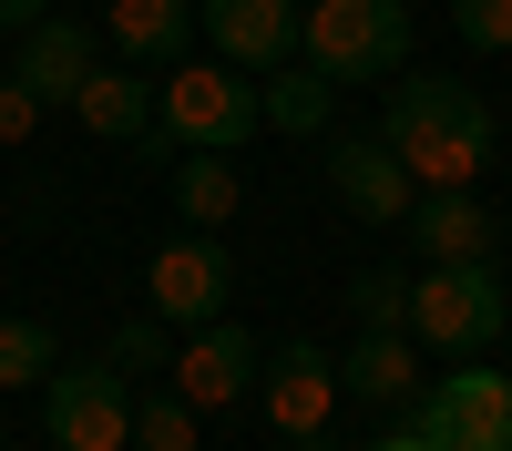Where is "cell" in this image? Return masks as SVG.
I'll return each instance as SVG.
<instances>
[{
	"instance_id": "obj_1",
	"label": "cell",
	"mask_w": 512,
	"mask_h": 451,
	"mask_svg": "<svg viewBox=\"0 0 512 451\" xmlns=\"http://www.w3.org/2000/svg\"><path fill=\"white\" fill-rule=\"evenodd\" d=\"M379 144L410 164V185H482V175H492V144H502V123H492V103L472 93V82H451V72H410V82L390 72Z\"/></svg>"
},
{
	"instance_id": "obj_2",
	"label": "cell",
	"mask_w": 512,
	"mask_h": 451,
	"mask_svg": "<svg viewBox=\"0 0 512 451\" xmlns=\"http://www.w3.org/2000/svg\"><path fill=\"white\" fill-rule=\"evenodd\" d=\"M256 123H267V103L246 93L236 62H175L164 93H154V134L175 144V154H236Z\"/></svg>"
},
{
	"instance_id": "obj_3",
	"label": "cell",
	"mask_w": 512,
	"mask_h": 451,
	"mask_svg": "<svg viewBox=\"0 0 512 451\" xmlns=\"http://www.w3.org/2000/svg\"><path fill=\"white\" fill-rule=\"evenodd\" d=\"M297 62H318L328 82H390L410 62V11L400 0H318L297 21Z\"/></svg>"
},
{
	"instance_id": "obj_4",
	"label": "cell",
	"mask_w": 512,
	"mask_h": 451,
	"mask_svg": "<svg viewBox=\"0 0 512 451\" xmlns=\"http://www.w3.org/2000/svg\"><path fill=\"white\" fill-rule=\"evenodd\" d=\"M41 431L52 451H134V390L113 359H62L41 380Z\"/></svg>"
},
{
	"instance_id": "obj_5",
	"label": "cell",
	"mask_w": 512,
	"mask_h": 451,
	"mask_svg": "<svg viewBox=\"0 0 512 451\" xmlns=\"http://www.w3.org/2000/svg\"><path fill=\"white\" fill-rule=\"evenodd\" d=\"M512 328V298L492 267H420L410 277V339L431 349H492Z\"/></svg>"
},
{
	"instance_id": "obj_6",
	"label": "cell",
	"mask_w": 512,
	"mask_h": 451,
	"mask_svg": "<svg viewBox=\"0 0 512 451\" xmlns=\"http://www.w3.org/2000/svg\"><path fill=\"white\" fill-rule=\"evenodd\" d=\"M256 380H267V349H256L236 318H195L175 339V359H164V390L195 400V410H236Z\"/></svg>"
},
{
	"instance_id": "obj_7",
	"label": "cell",
	"mask_w": 512,
	"mask_h": 451,
	"mask_svg": "<svg viewBox=\"0 0 512 451\" xmlns=\"http://www.w3.org/2000/svg\"><path fill=\"white\" fill-rule=\"evenodd\" d=\"M400 226L420 246V267H492L502 257V216H492L472 185H420Z\"/></svg>"
},
{
	"instance_id": "obj_8",
	"label": "cell",
	"mask_w": 512,
	"mask_h": 451,
	"mask_svg": "<svg viewBox=\"0 0 512 451\" xmlns=\"http://www.w3.org/2000/svg\"><path fill=\"white\" fill-rule=\"evenodd\" d=\"M144 287H154V318H164V328H195V318H226L236 267H226V246L195 226V236H164V246H154Z\"/></svg>"
},
{
	"instance_id": "obj_9",
	"label": "cell",
	"mask_w": 512,
	"mask_h": 451,
	"mask_svg": "<svg viewBox=\"0 0 512 451\" xmlns=\"http://www.w3.org/2000/svg\"><path fill=\"white\" fill-rule=\"evenodd\" d=\"M256 400H267V421H277L287 441H318V431H328V400H338L328 349H318V339H277V349H267V380H256Z\"/></svg>"
},
{
	"instance_id": "obj_10",
	"label": "cell",
	"mask_w": 512,
	"mask_h": 451,
	"mask_svg": "<svg viewBox=\"0 0 512 451\" xmlns=\"http://www.w3.org/2000/svg\"><path fill=\"white\" fill-rule=\"evenodd\" d=\"M195 31L216 41V62H236V72H277V62H297V11H287V0H205Z\"/></svg>"
},
{
	"instance_id": "obj_11",
	"label": "cell",
	"mask_w": 512,
	"mask_h": 451,
	"mask_svg": "<svg viewBox=\"0 0 512 451\" xmlns=\"http://www.w3.org/2000/svg\"><path fill=\"white\" fill-rule=\"evenodd\" d=\"M328 185H338V205H349L359 226H400L410 216V164L390 154V144H328Z\"/></svg>"
},
{
	"instance_id": "obj_12",
	"label": "cell",
	"mask_w": 512,
	"mask_h": 451,
	"mask_svg": "<svg viewBox=\"0 0 512 451\" xmlns=\"http://www.w3.org/2000/svg\"><path fill=\"white\" fill-rule=\"evenodd\" d=\"M338 390L369 400V410H410V400H420V349H410V328H359V349L338 359Z\"/></svg>"
},
{
	"instance_id": "obj_13",
	"label": "cell",
	"mask_w": 512,
	"mask_h": 451,
	"mask_svg": "<svg viewBox=\"0 0 512 451\" xmlns=\"http://www.w3.org/2000/svg\"><path fill=\"white\" fill-rule=\"evenodd\" d=\"M103 31H113V52L123 62H164V72H175L185 62V41H195V0H113V11H103Z\"/></svg>"
},
{
	"instance_id": "obj_14",
	"label": "cell",
	"mask_w": 512,
	"mask_h": 451,
	"mask_svg": "<svg viewBox=\"0 0 512 451\" xmlns=\"http://www.w3.org/2000/svg\"><path fill=\"white\" fill-rule=\"evenodd\" d=\"M41 103H72L82 72H93V21H31L21 31V62H11Z\"/></svg>"
},
{
	"instance_id": "obj_15",
	"label": "cell",
	"mask_w": 512,
	"mask_h": 451,
	"mask_svg": "<svg viewBox=\"0 0 512 451\" xmlns=\"http://www.w3.org/2000/svg\"><path fill=\"white\" fill-rule=\"evenodd\" d=\"M72 113H82V134H113V144H134V134H154V82L144 72H82V93H72Z\"/></svg>"
},
{
	"instance_id": "obj_16",
	"label": "cell",
	"mask_w": 512,
	"mask_h": 451,
	"mask_svg": "<svg viewBox=\"0 0 512 451\" xmlns=\"http://www.w3.org/2000/svg\"><path fill=\"white\" fill-rule=\"evenodd\" d=\"M164 185H175L185 226H205V236H216L236 205H246V185H236V164H226V154H175V175H164Z\"/></svg>"
},
{
	"instance_id": "obj_17",
	"label": "cell",
	"mask_w": 512,
	"mask_h": 451,
	"mask_svg": "<svg viewBox=\"0 0 512 451\" xmlns=\"http://www.w3.org/2000/svg\"><path fill=\"white\" fill-rule=\"evenodd\" d=\"M256 103H267L277 134H318V123H328V72H318V62H277V82H267Z\"/></svg>"
},
{
	"instance_id": "obj_18",
	"label": "cell",
	"mask_w": 512,
	"mask_h": 451,
	"mask_svg": "<svg viewBox=\"0 0 512 451\" xmlns=\"http://www.w3.org/2000/svg\"><path fill=\"white\" fill-rule=\"evenodd\" d=\"M62 369V339L41 318H0V390H41Z\"/></svg>"
},
{
	"instance_id": "obj_19",
	"label": "cell",
	"mask_w": 512,
	"mask_h": 451,
	"mask_svg": "<svg viewBox=\"0 0 512 451\" xmlns=\"http://www.w3.org/2000/svg\"><path fill=\"white\" fill-rule=\"evenodd\" d=\"M195 421H205L195 400H175V390H154V400H134V451H195V441H205Z\"/></svg>"
},
{
	"instance_id": "obj_20",
	"label": "cell",
	"mask_w": 512,
	"mask_h": 451,
	"mask_svg": "<svg viewBox=\"0 0 512 451\" xmlns=\"http://www.w3.org/2000/svg\"><path fill=\"white\" fill-rule=\"evenodd\" d=\"M103 359L123 369V380H144V369H164V359H175V339H164V318H123L113 339H103Z\"/></svg>"
},
{
	"instance_id": "obj_21",
	"label": "cell",
	"mask_w": 512,
	"mask_h": 451,
	"mask_svg": "<svg viewBox=\"0 0 512 451\" xmlns=\"http://www.w3.org/2000/svg\"><path fill=\"white\" fill-rule=\"evenodd\" d=\"M349 308H359V328H410V277L400 267H369L349 287Z\"/></svg>"
},
{
	"instance_id": "obj_22",
	"label": "cell",
	"mask_w": 512,
	"mask_h": 451,
	"mask_svg": "<svg viewBox=\"0 0 512 451\" xmlns=\"http://www.w3.org/2000/svg\"><path fill=\"white\" fill-rule=\"evenodd\" d=\"M451 31L472 52H512V0H451Z\"/></svg>"
},
{
	"instance_id": "obj_23",
	"label": "cell",
	"mask_w": 512,
	"mask_h": 451,
	"mask_svg": "<svg viewBox=\"0 0 512 451\" xmlns=\"http://www.w3.org/2000/svg\"><path fill=\"white\" fill-rule=\"evenodd\" d=\"M31 123H41V93L11 72V82H0V144H31Z\"/></svg>"
},
{
	"instance_id": "obj_24",
	"label": "cell",
	"mask_w": 512,
	"mask_h": 451,
	"mask_svg": "<svg viewBox=\"0 0 512 451\" xmlns=\"http://www.w3.org/2000/svg\"><path fill=\"white\" fill-rule=\"evenodd\" d=\"M41 11H52V0H0V31H31Z\"/></svg>"
},
{
	"instance_id": "obj_25",
	"label": "cell",
	"mask_w": 512,
	"mask_h": 451,
	"mask_svg": "<svg viewBox=\"0 0 512 451\" xmlns=\"http://www.w3.org/2000/svg\"><path fill=\"white\" fill-rule=\"evenodd\" d=\"M369 451H420V441H410V431H379V441H369Z\"/></svg>"
}]
</instances>
